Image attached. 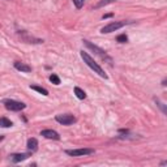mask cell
<instances>
[{
    "label": "cell",
    "instance_id": "277c9868",
    "mask_svg": "<svg viewBox=\"0 0 167 167\" xmlns=\"http://www.w3.org/2000/svg\"><path fill=\"white\" fill-rule=\"evenodd\" d=\"M127 24V21H114V22H110L109 25L103 26L101 29V33L103 34H109V33H112V31H116L118 29H120Z\"/></svg>",
    "mask_w": 167,
    "mask_h": 167
},
{
    "label": "cell",
    "instance_id": "ac0fdd59",
    "mask_svg": "<svg viewBox=\"0 0 167 167\" xmlns=\"http://www.w3.org/2000/svg\"><path fill=\"white\" fill-rule=\"evenodd\" d=\"M110 17H112V13H109V14H105V16H103V20H105V18H110Z\"/></svg>",
    "mask_w": 167,
    "mask_h": 167
},
{
    "label": "cell",
    "instance_id": "5b68a950",
    "mask_svg": "<svg viewBox=\"0 0 167 167\" xmlns=\"http://www.w3.org/2000/svg\"><path fill=\"white\" fill-rule=\"evenodd\" d=\"M56 121L60 123L63 125H71L73 123H76V118L71 114H60V115H56Z\"/></svg>",
    "mask_w": 167,
    "mask_h": 167
},
{
    "label": "cell",
    "instance_id": "9c48e42d",
    "mask_svg": "<svg viewBox=\"0 0 167 167\" xmlns=\"http://www.w3.org/2000/svg\"><path fill=\"white\" fill-rule=\"evenodd\" d=\"M14 68L17 71H21V72H31V67L25 64V63H21V61H16L14 63Z\"/></svg>",
    "mask_w": 167,
    "mask_h": 167
},
{
    "label": "cell",
    "instance_id": "e0dca14e",
    "mask_svg": "<svg viewBox=\"0 0 167 167\" xmlns=\"http://www.w3.org/2000/svg\"><path fill=\"white\" fill-rule=\"evenodd\" d=\"M84 3H85V0H73V4L76 5V8H82L84 7Z\"/></svg>",
    "mask_w": 167,
    "mask_h": 167
},
{
    "label": "cell",
    "instance_id": "ba28073f",
    "mask_svg": "<svg viewBox=\"0 0 167 167\" xmlns=\"http://www.w3.org/2000/svg\"><path fill=\"white\" fill-rule=\"evenodd\" d=\"M41 136L50 138V140H60V134L56 131H52V129H43L41 132Z\"/></svg>",
    "mask_w": 167,
    "mask_h": 167
},
{
    "label": "cell",
    "instance_id": "d6986e66",
    "mask_svg": "<svg viewBox=\"0 0 167 167\" xmlns=\"http://www.w3.org/2000/svg\"><path fill=\"white\" fill-rule=\"evenodd\" d=\"M3 138H4V137H3V136H0V141H2V140H3Z\"/></svg>",
    "mask_w": 167,
    "mask_h": 167
},
{
    "label": "cell",
    "instance_id": "8fae6325",
    "mask_svg": "<svg viewBox=\"0 0 167 167\" xmlns=\"http://www.w3.org/2000/svg\"><path fill=\"white\" fill-rule=\"evenodd\" d=\"M74 94H76V97L78 99H85L86 98V93L81 89V87H78V86L74 87Z\"/></svg>",
    "mask_w": 167,
    "mask_h": 167
},
{
    "label": "cell",
    "instance_id": "30bf717a",
    "mask_svg": "<svg viewBox=\"0 0 167 167\" xmlns=\"http://www.w3.org/2000/svg\"><path fill=\"white\" fill-rule=\"evenodd\" d=\"M26 146H27V149H29L31 153L37 152V150H38V140H37V138H34V137L29 138V140H27V145Z\"/></svg>",
    "mask_w": 167,
    "mask_h": 167
},
{
    "label": "cell",
    "instance_id": "9a60e30c",
    "mask_svg": "<svg viewBox=\"0 0 167 167\" xmlns=\"http://www.w3.org/2000/svg\"><path fill=\"white\" fill-rule=\"evenodd\" d=\"M50 81L52 82L54 85H60V78H59L56 74H54V73L50 76Z\"/></svg>",
    "mask_w": 167,
    "mask_h": 167
},
{
    "label": "cell",
    "instance_id": "2e32d148",
    "mask_svg": "<svg viewBox=\"0 0 167 167\" xmlns=\"http://www.w3.org/2000/svg\"><path fill=\"white\" fill-rule=\"evenodd\" d=\"M116 41L119 42V43H125L127 41H128V37H127L125 34H120L119 37L116 38Z\"/></svg>",
    "mask_w": 167,
    "mask_h": 167
},
{
    "label": "cell",
    "instance_id": "5bb4252c",
    "mask_svg": "<svg viewBox=\"0 0 167 167\" xmlns=\"http://www.w3.org/2000/svg\"><path fill=\"white\" fill-rule=\"evenodd\" d=\"M114 2H116V0H101L97 5H95L94 8L95 9H98V8H102V7H105V5H107V4H111V3H114Z\"/></svg>",
    "mask_w": 167,
    "mask_h": 167
},
{
    "label": "cell",
    "instance_id": "7c38bea8",
    "mask_svg": "<svg viewBox=\"0 0 167 167\" xmlns=\"http://www.w3.org/2000/svg\"><path fill=\"white\" fill-rule=\"evenodd\" d=\"M13 125V123H12L9 119L7 118H0V127H3V128H9V127Z\"/></svg>",
    "mask_w": 167,
    "mask_h": 167
},
{
    "label": "cell",
    "instance_id": "8992f818",
    "mask_svg": "<svg viewBox=\"0 0 167 167\" xmlns=\"http://www.w3.org/2000/svg\"><path fill=\"white\" fill-rule=\"evenodd\" d=\"M65 154L71 157H82V156H89V154H94V149H73V150H65Z\"/></svg>",
    "mask_w": 167,
    "mask_h": 167
},
{
    "label": "cell",
    "instance_id": "7a4b0ae2",
    "mask_svg": "<svg viewBox=\"0 0 167 167\" xmlns=\"http://www.w3.org/2000/svg\"><path fill=\"white\" fill-rule=\"evenodd\" d=\"M82 42H84V45H85V46L87 47V49H90L91 51H94V52L97 54L98 56H101L102 59H106L107 61H110V64H111V63H112V60H111V58L109 56V55H107V52H106V51H103L102 49H99L98 46L93 45V43H91V42H89V41H87V39H84Z\"/></svg>",
    "mask_w": 167,
    "mask_h": 167
},
{
    "label": "cell",
    "instance_id": "3957f363",
    "mask_svg": "<svg viewBox=\"0 0 167 167\" xmlns=\"http://www.w3.org/2000/svg\"><path fill=\"white\" fill-rule=\"evenodd\" d=\"M3 103H4V106H5V109L9 110V111H21L26 107L25 103L18 102V101H13V99H5Z\"/></svg>",
    "mask_w": 167,
    "mask_h": 167
},
{
    "label": "cell",
    "instance_id": "4fadbf2b",
    "mask_svg": "<svg viewBox=\"0 0 167 167\" xmlns=\"http://www.w3.org/2000/svg\"><path fill=\"white\" fill-rule=\"evenodd\" d=\"M30 89L38 91V93H41L42 95H49V91H47L45 87H41V86H37V85H30Z\"/></svg>",
    "mask_w": 167,
    "mask_h": 167
},
{
    "label": "cell",
    "instance_id": "6da1fadb",
    "mask_svg": "<svg viewBox=\"0 0 167 167\" xmlns=\"http://www.w3.org/2000/svg\"><path fill=\"white\" fill-rule=\"evenodd\" d=\"M80 54H81V58L84 59V61H85V64H86L87 67H89V68H91V69H93L95 73H98L101 77H103V78H107V74L105 73V71H103V69L101 68V67L98 65V63H95V61H94V59L91 58L89 54H87V52H85V51H84V50L81 51Z\"/></svg>",
    "mask_w": 167,
    "mask_h": 167
},
{
    "label": "cell",
    "instance_id": "52a82bcc",
    "mask_svg": "<svg viewBox=\"0 0 167 167\" xmlns=\"http://www.w3.org/2000/svg\"><path fill=\"white\" fill-rule=\"evenodd\" d=\"M30 157V153H14V154H11L9 158L13 163H18V162H22L27 159Z\"/></svg>",
    "mask_w": 167,
    "mask_h": 167
}]
</instances>
